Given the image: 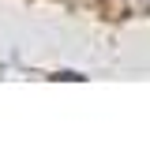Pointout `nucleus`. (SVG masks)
<instances>
[{"label":"nucleus","instance_id":"1","mask_svg":"<svg viewBox=\"0 0 150 150\" xmlns=\"http://www.w3.org/2000/svg\"><path fill=\"white\" fill-rule=\"evenodd\" d=\"M135 4H139V8H143V11H150V0H135Z\"/></svg>","mask_w":150,"mask_h":150}]
</instances>
